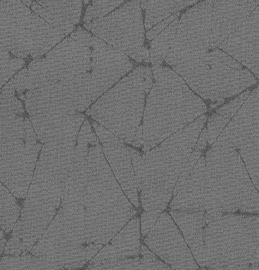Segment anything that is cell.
<instances>
[{
  "instance_id": "6da1fadb",
  "label": "cell",
  "mask_w": 259,
  "mask_h": 270,
  "mask_svg": "<svg viewBox=\"0 0 259 270\" xmlns=\"http://www.w3.org/2000/svg\"><path fill=\"white\" fill-rule=\"evenodd\" d=\"M155 82L148 94L143 123L145 152L203 115L207 108L185 82L172 70L154 65Z\"/></svg>"
},
{
  "instance_id": "7a4b0ae2",
  "label": "cell",
  "mask_w": 259,
  "mask_h": 270,
  "mask_svg": "<svg viewBox=\"0 0 259 270\" xmlns=\"http://www.w3.org/2000/svg\"><path fill=\"white\" fill-rule=\"evenodd\" d=\"M206 119L201 116L142 156L140 199L145 211L166 207Z\"/></svg>"
},
{
  "instance_id": "3957f363",
  "label": "cell",
  "mask_w": 259,
  "mask_h": 270,
  "mask_svg": "<svg viewBox=\"0 0 259 270\" xmlns=\"http://www.w3.org/2000/svg\"><path fill=\"white\" fill-rule=\"evenodd\" d=\"M249 176L236 150L213 144L205 158L204 208L206 213L249 212L259 202V193Z\"/></svg>"
},
{
  "instance_id": "277c9868",
  "label": "cell",
  "mask_w": 259,
  "mask_h": 270,
  "mask_svg": "<svg viewBox=\"0 0 259 270\" xmlns=\"http://www.w3.org/2000/svg\"><path fill=\"white\" fill-rule=\"evenodd\" d=\"M172 67L193 91L212 101L237 95L256 81L248 70L217 48Z\"/></svg>"
},
{
  "instance_id": "5b68a950",
  "label": "cell",
  "mask_w": 259,
  "mask_h": 270,
  "mask_svg": "<svg viewBox=\"0 0 259 270\" xmlns=\"http://www.w3.org/2000/svg\"><path fill=\"white\" fill-rule=\"evenodd\" d=\"M207 225L204 230L205 267L247 268L259 242V215H222Z\"/></svg>"
},
{
  "instance_id": "8992f818",
  "label": "cell",
  "mask_w": 259,
  "mask_h": 270,
  "mask_svg": "<svg viewBox=\"0 0 259 270\" xmlns=\"http://www.w3.org/2000/svg\"><path fill=\"white\" fill-rule=\"evenodd\" d=\"M152 73L149 67H137L95 104L96 120L126 143H133L140 126Z\"/></svg>"
},
{
  "instance_id": "52a82bcc",
  "label": "cell",
  "mask_w": 259,
  "mask_h": 270,
  "mask_svg": "<svg viewBox=\"0 0 259 270\" xmlns=\"http://www.w3.org/2000/svg\"><path fill=\"white\" fill-rule=\"evenodd\" d=\"M141 1L127 2L92 24V32L115 49L138 62L150 61V50L144 46V29Z\"/></svg>"
},
{
  "instance_id": "ba28073f",
  "label": "cell",
  "mask_w": 259,
  "mask_h": 270,
  "mask_svg": "<svg viewBox=\"0 0 259 270\" xmlns=\"http://www.w3.org/2000/svg\"><path fill=\"white\" fill-rule=\"evenodd\" d=\"M213 144L239 152L259 191V87L250 93Z\"/></svg>"
},
{
  "instance_id": "9c48e42d",
  "label": "cell",
  "mask_w": 259,
  "mask_h": 270,
  "mask_svg": "<svg viewBox=\"0 0 259 270\" xmlns=\"http://www.w3.org/2000/svg\"><path fill=\"white\" fill-rule=\"evenodd\" d=\"M214 1H205L187 11L179 22L165 61L172 66L211 48V18Z\"/></svg>"
},
{
  "instance_id": "30bf717a",
  "label": "cell",
  "mask_w": 259,
  "mask_h": 270,
  "mask_svg": "<svg viewBox=\"0 0 259 270\" xmlns=\"http://www.w3.org/2000/svg\"><path fill=\"white\" fill-rule=\"evenodd\" d=\"M150 249L172 269H196L199 266L174 221L161 212L144 240Z\"/></svg>"
},
{
  "instance_id": "8fae6325",
  "label": "cell",
  "mask_w": 259,
  "mask_h": 270,
  "mask_svg": "<svg viewBox=\"0 0 259 270\" xmlns=\"http://www.w3.org/2000/svg\"><path fill=\"white\" fill-rule=\"evenodd\" d=\"M103 145L105 154L122 189L130 201L139 206L135 173L129 147L124 142L103 127H95Z\"/></svg>"
},
{
  "instance_id": "7c38bea8",
  "label": "cell",
  "mask_w": 259,
  "mask_h": 270,
  "mask_svg": "<svg viewBox=\"0 0 259 270\" xmlns=\"http://www.w3.org/2000/svg\"><path fill=\"white\" fill-rule=\"evenodd\" d=\"M259 79V5L221 48Z\"/></svg>"
},
{
  "instance_id": "4fadbf2b",
  "label": "cell",
  "mask_w": 259,
  "mask_h": 270,
  "mask_svg": "<svg viewBox=\"0 0 259 270\" xmlns=\"http://www.w3.org/2000/svg\"><path fill=\"white\" fill-rule=\"evenodd\" d=\"M258 1H214L211 18V48H221L224 41L249 17Z\"/></svg>"
},
{
  "instance_id": "5bb4252c",
  "label": "cell",
  "mask_w": 259,
  "mask_h": 270,
  "mask_svg": "<svg viewBox=\"0 0 259 270\" xmlns=\"http://www.w3.org/2000/svg\"><path fill=\"white\" fill-rule=\"evenodd\" d=\"M205 158L201 156L170 204L173 210L204 211Z\"/></svg>"
},
{
  "instance_id": "9a60e30c",
  "label": "cell",
  "mask_w": 259,
  "mask_h": 270,
  "mask_svg": "<svg viewBox=\"0 0 259 270\" xmlns=\"http://www.w3.org/2000/svg\"><path fill=\"white\" fill-rule=\"evenodd\" d=\"M169 213L182 232L194 259L199 265L205 267L204 242L205 213L203 211L173 210Z\"/></svg>"
},
{
  "instance_id": "2e32d148",
  "label": "cell",
  "mask_w": 259,
  "mask_h": 270,
  "mask_svg": "<svg viewBox=\"0 0 259 270\" xmlns=\"http://www.w3.org/2000/svg\"><path fill=\"white\" fill-rule=\"evenodd\" d=\"M140 220H131L114 238L112 245L118 259L138 256L140 252Z\"/></svg>"
},
{
  "instance_id": "e0dca14e",
  "label": "cell",
  "mask_w": 259,
  "mask_h": 270,
  "mask_svg": "<svg viewBox=\"0 0 259 270\" xmlns=\"http://www.w3.org/2000/svg\"><path fill=\"white\" fill-rule=\"evenodd\" d=\"M197 1H146L144 25L147 30L159 22Z\"/></svg>"
},
{
  "instance_id": "ac0fdd59",
  "label": "cell",
  "mask_w": 259,
  "mask_h": 270,
  "mask_svg": "<svg viewBox=\"0 0 259 270\" xmlns=\"http://www.w3.org/2000/svg\"><path fill=\"white\" fill-rule=\"evenodd\" d=\"M178 18L175 19L152 40L150 49V61L154 65L161 64L166 58L177 31Z\"/></svg>"
},
{
  "instance_id": "d6986e66",
  "label": "cell",
  "mask_w": 259,
  "mask_h": 270,
  "mask_svg": "<svg viewBox=\"0 0 259 270\" xmlns=\"http://www.w3.org/2000/svg\"><path fill=\"white\" fill-rule=\"evenodd\" d=\"M230 121V119L218 114H213L209 118L206 129L207 142L209 144L216 141Z\"/></svg>"
},
{
  "instance_id": "ffe728a7",
  "label": "cell",
  "mask_w": 259,
  "mask_h": 270,
  "mask_svg": "<svg viewBox=\"0 0 259 270\" xmlns=\"http://www.w3.org/2000/svg\"><path fill=\"white\" fill-rule=\"evenodd\" d=\"M250 93L247 90L216 110L218 114L228 119L233 117Z\"/></svg>"
},
{
  "instance_id": "44dd1931",
  "label": "cell",
  "mask_w": 259,
  "mask_h": 270,
  "mask_svg": "<svg viewBox=\"0 0 259 270\" xmlns=\"http://www.w3.org/2000/svg\"><path fill=\"white\" fill-rule=\"evenodd\" d=\"M201 151L194 149L189 160L181 172L176 182L172 195L175 196L178 192L181 187L184 184L187 179L191 174L197 162L201 157Z\"/></svg>"
},
{
  "instance_id": "7402d4cb",
  "label": "cell",
  "mask_w": 259,
  "mask_h": 270,
  "mask_svg": "<svg viewBox=\"0 0 259 270\" xmlns=\"http://www.w3.org/2000/svg\"><path fill=\"white\" fill-rule=\"evenodd\" d=\"M161 212L145 211L141 218V230L143 236L146 235L153 227Z\"/></svg>"
},
{
  "instance_id": "603a6c76",
  "label": "cell",
  "mask_w": 259,
  "mask_h": 270,
  "mask_svg": "<svg viewBox=\"0 0 259 270\" xmlns=\"http://www.w3.org/2000/svg\"><path fill=\"white\" fill-rule=\"evenodd\" d=\"M132 162L135 173L137 188L141 192L142 187V156L141 153L133 148L129 147Z\"/></svg>"
},
{
  "instance_id": "cb8c5ba5",
  "label": "cell",
  "mask_w": 259,
  "mask_h": 270,
  "mask_svg": "<svg viewBox=\"0 0 259 270\" xmlns=\"http://www.w3.org/2000/svg\"><path fill=\"white\" fill-rule=\"evenodd\" d=\"M180 12L175 13L170 17L160 22L147 32V38L151 40L157 36L164 28H166L175 19L178 18Z\"/></svg>"
},
{
  "instance_id": "d4e9b609",
  "label": "cell",
  "mask_w": 259,
  "mask_h": 270,
  "mask_svg": "<svg viewBox=\"0 0 259 270\" xmlns=\"http://www.w3.org/2000/svg\"><path fill=\"white\" fill-rule=\"evenodd\" d=\"M207 141V133L206 128H203L198 138L196 143L195 149L198 150L203 149L206 145Z\"/></svg>"
},
{
  "instance_id": "484cf974",
  "label": "cell",
  "mask_w": 259,
  "mask_h": 270,
  "mask_svg": "<svg viewBox=\"0 0 259 270\" xmlns=\"http://www.w3.org/2000/svg\"><path fill=\"white\" fill-rule=\"evenodd\" d=\"M143 126L140 125L136 133L135 138L132 143L134 146L139 147L142 144Z\"/></svg>"
},
{
  "instance_id": "4316f807",
  "label": "cell",
  "mask_w": 259,
  "mask_h": 270,
  "mask_svg": "<svg viewBox=\"0 0 259 270\" xmlns=\"http://www.w3.org/2000/svg\"><path fill=\"white\" fill-rule=\"evenodd\" d=\"M251 264L253 268H259V242Z\"/></svg>"
},
{
  "instance_id": "83f0119b",
  "label": "cell",
  "mask_w": 259,
  "mask_h": 270,
  "mask_svg": "<svg viewBox=\"0 0 259 270\" xmlns=\"http://www.w3.org/2000/svg\"><path fill=\"white\" fill-rule=\"evenodd\" d=\"M84 26L88 29L90 30L92 27L91 24L90 22H88L84 25Z\"/></svg>"
},
{
  "instance_id": "f1b7e54d",
  "label": "cell",
  "mask_w": 259,
  "mask_h": 270,
  "mask_svg": "<svg viewBox=\"0 0 259 270\" xmlns=\"http://www.w3.org/2000/svg\"><path fill=\"white\" fill-rule=\"evenodd\" d=\"M27 6H29L31 4V1H23Z\"/></svg>"
},
{
  "instance_id": "f546056e",
  "label": "cell",
  "mask_w": 259,
  "mask_h": 270,
  "mask_svg": "<svg viewBox=\"0 0 259 270\" xmlns=\"http://www.w3.org/2000/svg\"><path fill=\"white\" fill-rule=\"evenodd\" d=\"M104 158V157L103 158V159ZM102 159V160H103ZM102 162H101V164H102ZM100 168H101V166H100ZM99 178H100V172H99Z\"/></svg>"
}]
</instances>
